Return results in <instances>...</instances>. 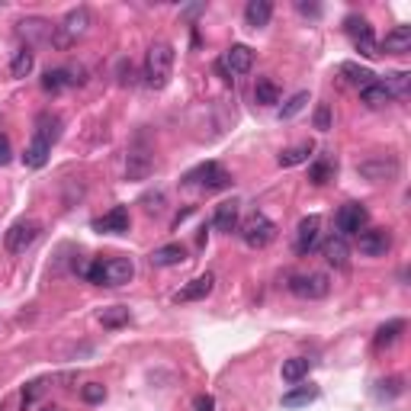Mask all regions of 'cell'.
Masks as SVG:
<instances>
[{
    "instance_id": "cell-1",
    "label": "cell",
    "mask_w": 411,
    "mask_h": 411,
    "mask_svg": "<svg viewBox=\"0 0 411 411\" xmlns=\"http://www.w3.org/2000/svg\"><path fill=\"white\" fill-rule=\"evenodd\" d=\"M174 74V45L171 42H154L145 55V84L151 90H164Z\"/></svg>"
},
{
    "instance_id": "cell-2",
    "label": "cell",
    "mask_w": 411,
    "mask_h": 411,
    "mask_svg": "<svg viewBox=\"0 0 411 411\" xmlns=\"http://www.w3.org/2000/svg\"><path fill=\"white\" fill-rule=\"evenodd\" d=\"M87 29H90V10L87 7H78V10H71V13L64 16L62 26H55L52 42H55L58 48H71Z\"/></svg>"
},
{
    "instance_id": "cell-3",
    "label": "cell",
    "mask_w": 411,
    "mask_h": 411,
    "mask_svg": "<svg viewBox=\"0 0 411 411\" xmlns=\"http://www.w3.org/2000/svg\"><path fill=\"white\" fill-rule=\"evenodd\" d=\"M356 174L370 183H389L402 174V164H398L396 154H376V158H366L356 164Z\"/></svg>"
},
{
    "instance_id": "cell-4",
    "label": "cell",
    "mask_w": 411,
    "mask_h": 411,
    "mask_svg": "<svg viewBox=\"0 0 411 411\" xmlns=\"http://www.w3.org/2000/svg\"><path fill=\"white\" fill-rule=\"evenodd\" d=\"M334 225H338V238L360 235L370 225V212H366L363 203H344L338 209V215H334Z\"/></svg>"
},
{
    "instance_id": "cell-5",
    "label": "cell",
    "mask_w": 411,
    "mask_h": 411,
    "mask_svg": "<svg viewBox=\"0 0 411 411\" xmlns=\"http://www.w3.org/2000/svg\"><path fill=\"white\" fill-rule=\"evenodd\" d=\"M273 238H277V225L264 212L247 215L245 225H241V241H245L247 247H267Z\"/></svg>"
},
{
    "instance_id": "cell-6",
    "label": "cell",
    "mask_w": 411,
    "mask_h": 411,
    "mask_svg": "<svg viewBox=\"0 0 411 411\" xmlns=\"http://www.w3.org/2000/svg\"><path fill=\"white\" fill-rule=\"evenodd\" d=\"M39 235H42V225L36 219H20V222H13L10 225V231H7V251L10 254H26L29 251L36 241H39Z\"/></svg>"
},
{
    "instance_id": "cell-7",
    "label": "cell",
    "mask_w": 411,
    "mask_h": 411,
    "mask_svg": "<svg viewBox=\"0 0 411 411\" xmlns=\"http://www.w3.org/2000/svg\"><path fill=\"white\" fill-rule=\"evenodd\" d=\"M183 183H196L203 190H225V187H231V174L222 171L215 161H206V164H199L196 171H190L183 177Z\"/></svg>"
},
{
    "instance_id": "cell-8",
    "label": "cell",
    "mask_w": 411,
    "mask_h": 411,
    "mask_svg": "<svg viewBox=\"0 0 411 411\" xmlns=\"http://www.w3.org/2000/svg\"><path fill=\"white\" fill-rule=\"evenodd\" d=\"M344 32L354 39V45L360 48L366 58L380 55V45H376V36H373L370 20H363V16H347V20H344Z\"/></svg>"
},
{
    "instance_id": "cell-9",
    "label": "cell",
    "mask_w": 411,
    "mask_h": 411,
    "mask_svg": "<svg viewBox=\"0 0 411 411\" xmlns=\"http://www.w3.org/2000/svg\"><path fill=\"white\" fill-rule=\"evenodd\" d=\"M289 293L299 296V299H324L331 293L328 273H299V277L289 280Z\"/></svg>"
},
{
    "instance_id": "cell-10",
    "label": "cell",
    "mask_w": 411,
    "mask_h": 411,
    "mask_svg": "<svg viewBox=\"0 0 411 411\" xmlns=\"http://www.w3.org/2000/svg\"><path fill=\"white\" fill-rule=\"evenodd\" d=\"M360 254H366V257H386L389 251H392V231L389 229H363L360 231Z\"/></svg>"
},
{
    "instance_id": "cell-11",
    "label": "cell",
    "mask_w": 411,
    "mask_h": 411,
    "mask_svg": "<svg viewBox=\"0 0 411 411\" xmlns=\"http://www.w3.org/2000/svg\"><path fill=\"white\" fill-rule=\"evenodd\" d=\"M135 277V264L129 257H110L103 261V286H126Z\"/></svg>"
},
{
    "instance_id": "cell-12",
    "label": "cell",
    "mask_w": 411,
    "mask_h": 411,
    "mask_svg": "<svg viewBox=\"0 0 411 411\" xmlns=\"http://www.w3.org/2000/svg\"><path fill=\"white\" fill-rule=\"evenodd\" d=\"M132 229V219H129V209L126 206H116L110 212L103 215V219H94V231H106V235H126Z\"/></svg>"
},
{
    "instance_id": "cell-13",
    "label": "cell",
    "mask_w": 411,
    "mask_h": 411,
    "mask_svg": "<svg viewBox=\"0 0 411 411\" xmlns=\"http://www.w3.org/2000/svg\"><path fill=\"white\" fill-rule=\"evenodd\" d=\"M318 231H322V219L318 215H308V219L299 222V229H296V254L299 257L312 254V247L318 245Z\"/></svg>"
},
{
    "instance_id": "cell-14",
    "label": "cell",
    "mask_w": 411,
    "mask_h": 411,
    "mask_svg": "<svg viewBox=\"0 0 411 411\" xmlns=\"http://www.w3.org/2000/svg\"><path fill=\"white\" fill-rule=\"evenodd\" d=\"M212 286H215V277L212 273H203V277L190 280L180 293H174V302H199V299H206V296L212 293Z\"/></svg>"
},
{
    "instance_id": "cell-15",
    "label": "cell",
    "mask_w": 411,
    "mask_h": 411,
    "mask_svg": "<svg viewBox=\"0 0 411 411\" xmlns=\"http://www.w3.org/2000/svg\"><path fill=\"white\" fill-rule=\"evenodd\" d=\"M222 62H225L229 74H247L254 68V52L247 45H231L229 52L222 55Z\"/></svg>"
},
{
    "instance_id": "cell-16",
    "label": "cell",
    "mask_w": 411,
    "mask_h": 411,
    "mask_svg": "<svg viewBox=\"0 0 411 411\" xmlns=\"http://www.w3.org/2000/svg\"><path fill=\"white\" fill-rule=\"evenodd\" d=\"M20 36L29 42H52V36H55V26L48 23V20H42V16H29V20H23L20 23Z\"/></svg>"
},
{
    "instance_id": "cell-17",
    "label": "cell",
    "mask_w": 411,
    "mask_h": 411,
    "mask_svg": "<svg viewBox=\"0 0 411 411\" xmlns=\"http://www.w3.org/2000/svg\"><path fill=\"white\" fill-rule=\"evenodd\" d=\"M154 171V158L148 151H129L126 158V177L129 180H145V177Z\"/></svg>"
},
{
    "instance_id": "cell-18",
    "label": "cell",
    "mask_w": 411,
    "mask_h": 411,
    "mask_svg": "<svg viewBox=\"0 0 411 411\" xmlns=\"http://www.w3.org/2000/svg\"><path fill=\"white\" fill-rule=\"evenodd\" d=\"M334 174H338V161H334L331 154H322V158H315V161H312V167H308V180L315 183V187L331 183Z\"/></svg>"
},
{
    "instance_id": "cell-19",
    "label": "cell",
    "mask_w": 411,
    "mask_h": 411,
    "mask_svg": "<svg viewBox=\"0 0 411 411\" xmlns=\"http://www.w3.org/2000/svg\"><path fill=\"white\" fill-rule=\"evenodd\" d=\"M322 254H324V261L331 264V267H347V257H350V245H347V238H328L324 241V247H322Z\"/></svg>"
},
{
    "instance_id": "cell-20",
    "label": "cell",
    "mask_w": 411,
    "mask_h": 411,
    "mask_svg": "<svg viewBox=\"0 0 411 411\" xmlns=\"http://www.w3.org/2000/svg\"><path fill=\"white\" fill-rule=\"evenodd\" d=\"M270 16H273V3L270 0H251L245 7V23L251 29H264L270 23Z\"/></svg>"
},
{
    "instance_id": "cell-21",
    "label": "cell",
    "mask_w": 411,
    "mask_h": 411,
    "mask_svg": "<svg viewBox=\"0 0 411 411\" xmlns=\"http://www.w3.org/2000/svg\"><path fill=\"white\" fill-rule=\"evenodd\" d=\"M408 48H411V26H396L392 32H386L382 52H389V55H405Z\"/></svg>"
},
{
    "instance_id": "cell-22",
    "label": "cell",
    "mask_w": 411,
    "mask_h": 411,
    "mask_svg": "<svg viewBox=\"0 0 411 411\" xmlns=\"http://www.w3.org/2000/svg\"><path fill=\"white\" fill-rule=\"evenodd\" d=\"M36 138H42V142H58V135H62V116L58 113H42L39 119H36Z\"/></svg>"
},
{
    "instance_id": "cell-23",
    "label": "cell",
    "mask_w": 411,
    "mask_h": 411,
    "mask_svg": "<svg viewBox=\"0 0 411 411\" xmlns=\"http://www.w3.org/2000/svg\"><path fill=\"white\" fill-rule=\"evenodd\" d=\"M360 103H363V106H370V110H382V106H389V103H392V94L386 90V84H382V80H373L370 87L360 90Z\"/></svg>"
},
{
    "instance_id": "cell-24",
    "label": "cell",
    "mask_w": 411,
    "mask_h": 411,
    "mask_svg": "<svg viewBox=\"0 0 411 411\" xmlns=\"http://www.w3.org/2000/svg\"><path fill=\"white\" fill-rule=\"evenodd\" d=\"M148 261L154 267H177L180 261H187V251H183V245H164V247H154Z\"/></svg>"
},
{
    "instance_id": "cell-25",
    "label": "cell",
    "mask_w": 411,
    "mask_h": 411,
    "mask_svg": "<svg viewBox=\"0 0 411 411\" xmlns=\"http://www.w3.org/2000/svg\"><path fill=\"white\" fill-rule=\"evenodd\" d=\"M48 151H52V145L32 135V142L26 145V151H23V164H26V167H36V171H39V167H45Z\"/></svg>"
},
{
    "instance_id": "cell-26",
    "label": "cell",
    "mask_w": 411,
    "mask_h": 411,
    "mask_svg": "<svg viewBox=\"0 0 411 411\" xmlns=\"http://www.w3.org/2000/svg\"><path fill=\"white\" fill-rule=\"evenodd\" d=\"M215 229L219 231H235L238 225V203L235 199H225V203L215 206Z\"/></svg>"
},
{
    "instance_id": "cell-27",
    "label": "cell",
    "mask_w": 411,
    "mask_h": 411,
    "mask_svg": "<svg viewBox=\"0 0 411 411\" xmlns=\"http://www.w3.org/2000/svg\"><path fill=\"white\" fill-rule=\"evenodd\" d=\"M340 74H344V80L347 84H354V87H370L373 80H376V74L370 71V68H360V64H354V62H347V64H340Z\"/></svg>"
},
{
    "instance_id": "cell-28",
    "label": "cell",
    "mask_w": 411,
    "mask_h": 411,
    "mask_svg": "<svg viewBox=\"0 0 411 411\" xmlns=\"http://www.w3.org/2000/svg\"><path fill=\"white\" fill-rule=\"evenodd\" d=\"M315 151V145L312 142H302V145H293V148H286V151H280V158H277V164L280 167H296V164H305L308 161V154Z\"/></svg>"
},
{
    "instance_id": "cell-29",
    "label": "cell",
    "mask_w": 411,
    "mask_h": 411,
    "mask_svg": "<svg viewBox=\"0 0 411 411\" xmlns=\"http://www.w3.org/2000/svg\"><path fill=\"white\" fill-rule=\"evenodd\" d=\"M42 87H45L48 94H58V90H64V87H74L71 68H55V71H45V78H42Z\"/></svg>"
},
{
    "instance_id": "cell-30",
    "label": "cell",
    "mask_w": 411,
    "mask_h": 411,
    "mask_svg": "<svg viewBox=\"0 0 411 411\" xmlns=\"http://www.w3.org/2000/svg\"><path fill=\"white\" fill-rule=\"evenodd\" d=\"M254 100L261 103V106H277L280 103V87L270 78H257V84H254Z\"/></svg>"
},
{
    "instance_id": "cell-31",
    "label": "cell",
    "mask_w": 411,
    "mask_h": 411,
    "mask_svg": "<svg viewBox=\"0 0 411 411\" xmlns=\"http://www.w3.org/2000/svg\"><path fill=\"white\" fill-rule=\"evenodd\" d=\"M32 68H36V52L29 45L20 48L13 55V62H10V74L13 78H26V74H32Z\"/></svg>"
},
{
    "instance_id": "cell-32",
    "label": "cell",
    "mask_w": 411,
    "mask_h": 411,
    "mask_svg": "<svg viewBox=\"0 0 411 411\" xmlns=\"http://www.w3.org/2000/svg\"><path fill=\"white\" fill-rule=\"evenodd\" d=\"M402 331H405V322L402 318H392V322H386L376 331V347H392L398 338H402Z\"/></svg>"
},
{
    "instance_id": "cell-33",
    "label": "cell",
    "mask_w": 411,
    "mask_h": 411,
    "mask_svg": "<svg viewBox=\"0 0 411 411\" xmlns=\"http://www.w3.org/2000/svg\"><path fill=\"white\" fill-rule=\"evenodd\" d=\"M386 90L392 94V100H402V96H408V87H411V74L408 71H396V74H386Z\"/></svg>"
},
{
    "instance_id": "cell-34",
    "label": "cell",
    "mask_w": 411,
    "mask_h": 411,
    "mask_svg": "<svg viewBox=\"0 0 411 411\" xmlns=\"http://www.w3.org/2000/svg\"><path fill=\"white\" fill-rule=\"evenodd\" d=\"M315 398H318L315 386H299V389H293V392H286L283 396V408H302V405L315 402Z\"/></svg>"
},
{
    "instance_id": "cell-35",
    "label": "cell",
    "mask_w": 411,
    "mask_h": 411,
    "mask_svg": "<svg viewBox=\"0 0 411 411\" xmlns=\"http://www.w3.org/2000/svg\"><path fill=\"white\" fill-rule=\"evenodd\" d=\"M308 360L305 356H293V360H283V380L286 382H299V380H305L308 376Z\"/></svg>"
},
{
    "instance_id": "cell-36",
    "label": "cell",
    "mask_w": 411,
    "mask_h": 411,
    "mask_svg": "<svg viewBox=\"0 0 411 411\" xmlns=\"http://www.w3.org/2000/svg\"><path fill=\"white\" fill-rule=\"evenodd\" d=\"M100 324H103V328H122V324H129V308L126 305L103 308V312H100Z\"/></svg>"
},
{
    "instance_id": "cell-37",
    "label": "cell",
    "mask_w": 411,
    "mask_h": 411,
    "mask_svg": "<svg viewBox=\"0 0 411 411\" xmlns=\"http://www.w3.org/2000/svg\"><path fill=\"white\" fill-rule=\"evenodd\" d=\"M308 106V94L302 90V94H296V96H289V100L283 103V110H280V119H293V116H299L302 110Z\"/></svg>"
},
{
    "instance_id": "cell-38",
    "label": "cell",
    "mask_w": 411,
    "mask_h": 411,
    "mask_svg": "<svg viewBox=\"0 0 411 411\" xmlns=\"http://www.w3.org/2000/svg\"><path fill=\"white\" fill-rule=\"evenodd\" d=\"M376 396L380 398H398L405 392V386H402V380L398 376H389V380H382V382H376Z\"/></svg>"
},
{
    "instance_id": "cell-39",
    "label": "cell",
    "mask_w": 411,
    "mask_h": 411,
    "mask_svg": "<svg viewBox=\"0 0 411 411\" xmlns=\"http://www.w3.org/2000/svg\"><path fill=\"white\" fill-rule=\"evenodd\" d=\"M103 398H106V386H103V382H87V386H80V402L100 405Z\"/></svg>"
},
{
    "instance_id": "cell-40",
    "label": "cell",
    "mask_w": 411,
    "mask_h": 411,
    "mask_svg": "<svg viewBox=\"0 0 411 411\" xmlns=\"http://www.w3.org/2000/svg\"><path fill=\"white\" fill-rule=\"evenodd\" d=\"M315 129H318V132H328V129H331V106H328V103H318V110H315Z\"/></svg>"
},
{
    "instance_id": "cell-41",
    "label": "cell",
    "mask_w": 411,
    "mask_h": 411,
    "mask_svg": "<svg viewBox=\"0 0 411 411\" xmlns=\"http://www.w3.org/2000/svg\"><path fill=\"white\" fill-rule=\"evenodd\" d=\"M116 74H119V84H122V87H132V84H135V68H132V62H129V58H122V62H119Z\"/></svg>"
},
{
    "instance_id": "cell-42",
    "label": "cell",
    "mask_w": 411,
    "mask_h": 411,
    "mask_svg": "<svg viewBox=\"0 0 411 411\" xmlns=\"http://www.w3.org/2000/svg\"><path fill=\"white\" fill-rule=\"evenodd\" d=\"M142 203H145V212H154V215H158L161 209H164V193H145Z\"/></svg>"
},
{
    "instance_id": "cell-43",
    "label": "cell",
    "mask_w": 411,
    "mask_h": 411,
    "mask_svg": "<svg viewBox=\"0 0 411 411\" xmlns=\"http://www.w3.org/2000/svg\"><path fill=\"white\" fill-rule=\"evenodd\" d=\"M10 158H13V148H10V138L3 132H0V167L10 164Z\"/></svg>"
},
{
    "instance_id": "cell-44",
    "label": "cell",
    "mask_w": 411,
    "mask_h": 411,
    "mask_svg": "<svg viewBox=\"0 0 411 411\" xmlns=\"http://www.w3.org/2000/svg\"><path fill=\"white\" fill-rule=\"evenodd\" d=\"M193 411H215V398L212 396H196L193 398Z\"/></svg>"
},
{
    "instance_id": "cell-45",
    "label": "cell",
    "mask_w": 411,
    "mask_h": 411,
    "mask_svg": "<svg viewBox=\"0 0 411 411\" xmlns=\"http://www.w3.org/2000/svg\"><path fill=\"white\" fill-rule=\"evenodd\" d=\"M39 392H42V382H32V386L23 392V408H26V405L36 402V396H39Z\"/></svg>"
},
{
    "instance_id": "cell-46",
    "label": "cell",
    "mask_w": 411,
    "mask_h": 411,
    "mask_svg": "<svg viewBox=\"0 0 411 411\" xmlns=\"http://www.w3.org/2000/svg\"><path fill=\"white\" fill-rule=\"evenodd\" d=\"M296 10H299L302 16H322V7H318V3H296Z\"/></svg>"
},
{
    "instance_id": "cell-47",
    "label": "cell",
    "mask_w": 411,
    "mask_h": 411,
    "mask_svg": "<svg viewBox=\"0 0 411 411\" xmlns=\"http://www.w3.org/2000/svg\"><path fill=\"white\" fill-rule=\"evenodd\" d=\"M203 10H206V3H196V7H187V10H183V16H199Z\"/></svg>"
},
{
    "instance_id": "cell-48",
    "label": "cell",
    "mask_w": 411,
    "mask_h": 411,
    "mask_svg": "<svg viewBox=\"0 0 411 411\" xmlns=\"http://www.w3.org/2000/svg\"><path fill=\"white\" fill-rule=\"evenodd\" d=\"M42 411H62V408H58V405H45V408H42Z\"/></svg>"
}]
</instances>
